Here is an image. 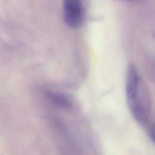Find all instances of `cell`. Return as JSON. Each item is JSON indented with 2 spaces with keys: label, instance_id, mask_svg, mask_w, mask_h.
Segmentation results:
<instances>
[{
  "label": "cell",
  "instance_id": "obj_4",
  "mask_svg": "<svg viewBox=\"0 0 155 155\" xmlns=\"http://www.w3.org/2000/svg\"><path fill=\"white\" fill-rule=\"evenodd\" d=\"M122 1H127V2H139L141 1V0H119Z\"/></svg>",
  "mask_w": 155,
  "mask_h": 155
},
{
  "label": "cell",
  "instance_id": "obj_1",
  "mask_svg": "<svg viewBox=\"0 0 155 155\" xmlns=\"http://www.w3.org/2000/svg\"><path fill=\"white\" fill-rule=\"evenodd\" d=\"M125 94L134 117L139 123L145 124L150 114V97L136 67L133 64L130 65L127 70Z\"/></svg>",
  "mask_w": 155,
  "mask_h": 155
},
{
  "label": "cell",
  "instance_id": "obj_3",
  "mask_svg": "<svg viewBox=\"0 0 155 155\" xmlns=\"http://www.w3.org/2000/svg\"><path fill=\"white\" fill-rule=\"evenodd\" d=\"M45 94L48 99L58 106L64 108H68L71 105V101L70 99L62 93L54 91H48L46 92Z\"/></svg>",
  "mask_w": 155,
  "mask_h": 155
},
{
  "label": "cell",
  "instance_id": "obj_2",
  "mask_svg": "<svg viewBox=\"0 0 155 155\" xmlns=\"http://www.w3.org/2000/svg\"><path fill=\"white\" fill-rule=\"evenodd\" d=\"M63 16L65 24L77 28L83 23L85 10L81 0H63Z\"/></svg>",
  "mask_w": 155,
  "mask_h": 155
}]
</instances>
